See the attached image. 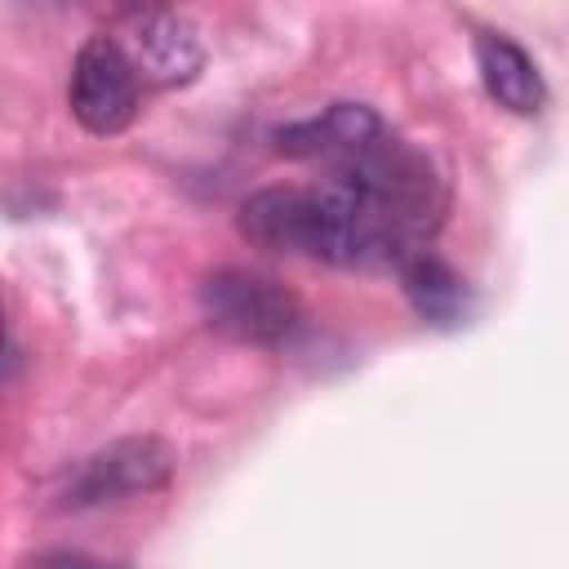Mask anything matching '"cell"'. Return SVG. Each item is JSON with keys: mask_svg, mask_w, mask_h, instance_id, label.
<instances>
[{"mask_svg": "<svg viewBox=\"0 0 569 569\" xmlns=\"http://www.w3.org/2000/svg\"><path fill=\"white\" fill-rule=\"evenodd\" d=\"M445 218L436 164L391 129L329 164L311 187H262L240 204V236L271 253L338 267H400L427 253Z\"/></svg>", "mask_w": 569, "mask_h": 569, "instance_id": "1", "label": "cell"}, {"mask_svg": "<svg viewBox=\"0 0 569 569\" xmlns=\"http://www.w3.org/2000/svg\"><path fill=\"white\" fill-rule=\"evenodd\" d=\"M200 307L218 333L236 342H253V347H276L302 325V302L280 280L244 271V267H222L204 276Z\"/></svg>", "mask_w": 569, "mask_h": 569, "instance_id": "2", "label": "cell"}, {"mask_svg": "<svg viewBox=\"0 0 569 569\" xmlns=\"http://www.w3.org/2000/svg\"><path fill=\"white\" fill-rule=\"evenodd\" d=\"M138 76L124 58V49L111 36H89L76 49L71 62V80H67V102L71 116L80 120V129L111 138L124 133L138 116Z\"/></svg>", "mask_w": 569, "mask_h": 569, "instance_id": "3", "label": "cell"}, {"mask_svg": "<svg viewBox=\"0 0 569 569\" xmlns=\"http://www.w3.org/2000/svg\"><path fill=\"white\" fill-rule=\"evenodd\" d=\"M111 40L124 49L138 84H151V89L191 84L204 67L200 31L178 9H133V13H124L120 36H111Z\"/></svg>", "mask_w": 569, "mask_h": 569, "instance_id": "4", "label": "cell"}, {"mask_svg": "<svg viewBox=\"0 0 569 569\" xmlns=\"http://www.w3.org/2000/svg\"><path fill=\"white\" fill-rule=\"evenodd\" d=\"M169 476H173V449L160 436H124L80 462L67 489V502L71 507L124 502V498L164 489Z\"/></svg>", "mask_w": 569, "mask_h": 569, "instance_id": "5", "label": "cell"}, {"mask_svg": "<svg viewBox=\"0 0 569 569\" xmlns=\"http://www.w3.org/2000/svg\"><path fill=\"white\" fill-rule=\"evenodd\" d=\"M378 133H387V120L365 107V102H333L311 120H293L284 129H276V151L293 156V160H342L351 151H360L365 142H373Z\"/></svg>", "mask_w": 569, "mask_h": 569, "instance_id": "6", "label": "cell"}, {"mask_svg": "<svg viewBox=\"0 0 569 569\" xmlns=\"http://www.w3.org/2000/svg\"><path fill=\"white\" fill-rule=\"evenodd\" d=\"M476 67L485 80V93L516 111V116H538L547 107V80L538 62L502 31H476Z\"/></svg>", "mask_w": 569, "mask_h": 569, "instance_id": "7", "label": "cell"}, {"mask_svg": "<svg viewBox=\"0 0 569 569\" xmlns=\"http://www.w3.org/2000/svg\"><path fill=\"white\" fill-rule=\"evenodd\" d=\"M396 271H400L405 298L413 302V311L422 320H431V325H458L467 316V284H462V276L449 262H440L431 249L427 253H413Z\"/></svg>", "mask_w": 569, "mask_h": 569, "instance_id": "8", "label": "cell"}, {"mask_svg": "<svg viewBox=\"0 0 569 569\" xmlns=\"http://www.w3.org/2000/svg\"><path fill=\"white\" fill-rule=\"evenodd\" d=\"M62 569H102V565H89V560H67Z\"/></svg>", "mask_w": 569, "mask_h": 569, "instance_id": "9", "label": "cell"}, {"mask_svg": "<svg viewBox=\"0 0 569 569\" xmlns=\"http://www.w3.org/2000/svg\"><path fill=\"white\" fill-rule=\"evenodd\" d=\"M4 338H9V325H4V307H0V356H4Z\"/></svg>", "mask_w": 569, "mask_h": 569, "instance_id": "10", "label": "cell"}]
</instances>
